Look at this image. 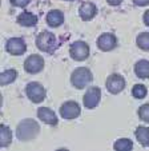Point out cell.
<instances>
[{"instance_id":"obj_27","label":"cell","mask_w":149,"mask_h":151,"mask_svg":"<svg viewBox=\"0 0 149 151\" xmlns=\"http://www.w3.org/2000/svg\"><path fill=\"white\" fill-rule=\"evenodd\" d=\"M107 1L111 4V6H118V4H121L123 0H107Z\"/></svg>"},{"instance_id":"obj_25","label":"cell","mask_w":149,"mask_h":151,"mask_svg":"<svg viewBox=\"0 0 149 151\" xmlns=\"http://www.w3.org/2000/svg\"><path fill=\"white\" fill-rule=\"evenodd\" d=\"M136 6H140V7H144V6H148L149 4V0H133Z\"/></svg>"},{"instance_id":"obj_23","label":"cell","mask_w":149,"mask_h":151,"mask_svg":"<svg viewBox=\"0 0 149 151\" xmlns=\"http://www.w3.org/2000/svg\"><path fill=\"white\" fill-rule=\"evenodd\" d=\"M138 116H140L141 120L149 123V103L143 104L140 107V110H138Z\"/></svg>"},{"instance_id":"obj_13","label":"cell","mask_w":149,"mask_h":151,"mask_svg":"<svg viewBox=\"0 0 149 151\" xmlns=\"http://www.w3.org/2000/svg\"><path fill=\"white\" fill-rule=\"evenodd\" d=\"M37 118L40 120H43L44 123L49 126H56L57 124V116L51 109L48 107H40L37 110Z\"/></svg>"},{"instance_id":"obj_6","label":"cell","mask_w":149,"mask_h":151,"mask_svg":"<svg viewBox=\"0 0 149 151\" xmlns=\"http://www.w3.org/2000/svg\"><path fill=\"white\" fill-rule=\"evenodd\" d=\"M81 112V109L77 102H73V100H69V102H65L64 104H61L60 107V115L64 119H75L77 118Z\"/></svg>"},{"instance_id":"obj_17","label":"cell","mask_w":149,"mask_h":151,"mask_svg":"<svg viewBox=\"0 0 149 151\" xmlns=\"http://www.w3.org/2000/svg\"><path fill=\"white\" fill-rule=\"evenodd\" d=\"M11 142H12L11 130H9L8 126L1 124L0 126V146H1V147H7Z\"/></svg>"},{"instance_id":"obj_3","label":"cell","mask_w":149,"mask_h":151,"mask_svg":"<svg viewBox=\"0 0 149 151\" xmlns=\"http://www.w3.org/2000/svg\"><path fill=\"white\" fill-rule=\"evenodd\" d=\"M36 46L40 51L44 52H53L57 48V39L53 34L48 31H43L36 37Z\"/></svg>"},{"instance_id":"obj_22","label":"cell","mask_w":149,"mask_h":151,"mask_svg":"<svg viewBox=\"0 0 149 151\" xmlns=\"http://www.w3.org/2000/svg\"><path fill=\"white\" fill-rule=\"evenodd\" d=\"M146 92H148V90L144 84H136L132 90V95L136 99H144L146 96Z\"/></svg>"},{"instance_id":"obj_11","label":"cell","mask_w":149,"mask_h":151,"mask_svg":"<svg viewBox=\"0 0 149 151\" xmlns=\"http://www.w3.org/2000/svg\"><path fill=\"white\" fill-rule=\"evenodd\" d=\"M97 46L101 51H112L117 46V39L113 34H103L97 39Z\"/></svg>"},{"instance_id":"obj_16","label":"cell","mask_w":149,"mask_h":151,"mask_svg":"<svg viewBox=\"0 0 149 151\" xmlns=\"http://www.w3.org/2000/svg\"><path fill=\"white\" fill-rule=\"evenodd\" d=\"M135 74L137 75V78L141 79H148L149 78V62L145 59L138 60L135 64Z\"/></svg>"},{"instance_id":"obj_26","label":"cell","mask_w":149,"mask_h":151,"mask_svg":"<svg viewBox=\"0 0 149 151\" xmlns=\"http://www.w3.org/2000/svg\"><path fill=\"white\" fill-rule=\"evenodd\" d=\"M143 20H144V23H145V26H148V27H149V11H145Z\"/></svg>"},{"instance_id":"obj_4","label":"cell","mask_w":149,"mask_h":151,"mask_svg":"<svg viewBox=\"0 0 149 151\" xmlns=\"http://www.w3.org/2000/svg\"><path fill=\"white\" fill-rule=\"evenodd\" d=\"M69 55L73 60L83 62L89 56V46L85 42H75L69 47Z\"/></svg>"},{"instance_id":"obj_8","label":"cell","mask_w":149,"mask_h":151,"mask_svg":"<svg viewBox=\"0 0 149 151\" xmlns=\"http://www.w3.org/2000/svg\"><path fill=\"white\" fill-rule=\"evenodd\" d=\"M100 98H101V90L98 87H91L87 90V92L84 94L83 102L87 109H95L96 106L100 103Z\"/></svg>"},{"instance_id":"obj_1","label":"cell","mask_w":149,"mask_h":151,"mask_svg":"<svg viewBox=\"0 0 149 151\" xmlns=\"http://www.w3.org/2000/svg\"><path fill=\"white\" fill-rule=\"evenodd\" d=\"M40 131V126L34 119H24L17 124L16 137L20 140H31L37 137Z\"/></svg>"},{"instance_id":"obj_10","label":"cell","mask_w":149,"mask_h":151,"mask_svg":"<svg viewBox=\"0 0 149 151\" xmlns=\"http://www.w3.org/2000/svg\"><path fill=\"white\" fill-rule=\"evenodd\" d=\"M6 50L11 55H16L17 56V55H23L26 52L27 46H26V42L21 37H12V39H9L7 42Z\"/></svg>"},{"instance_id":"obj_5","label":"cell","mask_w":149,"mask_h":151,"mask_svg":"<svg viewBox=\"0 0 149 151\" xmlns=\"http://www.w3.org/2000/svg\"><path fill=\"white\" fill-rule=\"evenodd\" d=\"M26 94L34 103H40L45 99L47 91H45V88L40 83L31 82V83H28L26 87Z\"/></svg>"},{"instance_id":"obj_21","label":"cell","mask_w":149,"mask_h":151,"mask_svg":"<svg viewBox=\"0 0 149 151\" xmlns=\"http://www.w3.org/2000/svg\"><path fill=\"white\" fill-rule=\"evenodd\" d=\"M137 46L144 51H149V32H143L136 39Z\"/></svg>"},{"instance_id":"obj_7","label":"cell","mask_w":149,"mask_h":151,"mask_svg":"<svg viewBox=\"0 0 149 151\" xmlns=\"http://www.w3.org/2000/svg\"><path fill=\"white\" fill-rule=\"evenodd\" d=\"M44 68V59L40 55H31L24 62V70L28 74H37Z\"/></svg>"},{"instance_id":"obj_9","label":"cell","mask_w":149,"mask_h":151,"mask_svg":"<svg viewBox=\"0 0 149 151\" xmlns=\"http://www.w3.org/2000/svg\"><path fill=\"white\" fill-rule=\"evenodd\" d=\"M105 86H107V90L111 94L116 95L124 90V87H125V79L118 74H112L111 76H108Z\"/></svg>"},{"instance_id":"obj_12","label":"cell","mask_w":149,"mask_h":151,"mask_svg":"<svg viewBox=\"0 0 149 151\" xmlns=\"http://www.w3.org/2000/svg\"><path fill=\"white\" fill-rule=\"evenodd\" d=\"M96 14H97V7H96L93 3H91V1H85V3H83L79 8L80 17H81L83 20H85V22L92 20L93 17L96 16Z\"/></svg>"},{"instance_id":"obj_18","label":"cell","mask_w":149,"mask_h":151,"mask_svg":"<svg viewBox=\"0 0 149 151\" xmlns=\"http://www.w3.org/2000/svg\"><path fill=\"white\" fill-rule=\"evenodd\" d=\"M135 135L137 138V140L144 147H148L149 146V128L148 127H137L135 131Z\"/></svg>"},{"instance_id":"obj_15","label":"cell","mask_w":149,"mask_h":151,"mask_svg":"<svg viewBox=\"0 0 149 151\" xmlns=\"http://www.w3.org/2000/svg\"><path fill=\"white\" fill-rule=\"evenodd\" d=\"M17 23L24 27H34L37 23V16H35L31 12H21L17 16Z\"/></svg>"},{"instance_id":"obj_2","label":"cell","mask_w":149,"mask_h":151,"mask_svg":"<svg viewBox=\"0 0 149 151\" xmlns=\"http://www.w3.org/2000/svg\"><path fill=\"white\" fill-rule=\"evenodd\" d=\"M93 79V75L91 72L89 68L87 67H79L71 75V82H72L73 87L81 90L84 87H87V84H89Z\"/></svg>"},{"instance_id":"obj_20","label":"cell","mask_w":149,"mask_h":151,"mask_svg":"<svg viewBox=\"0 0 149 151\" xmlns=\"http://www.w3.org/2000/svg\"><path fill=\"white\" fill-rule=\"evenodd\" d=\"M113 148L117 151H128L133 148V142L128 138H123V139H118L115 142L113 145Z\"/></svg>"},{"instance_id":"obj_28","label":"cell","mask_w":149,"mask_h":151,"mask_svg":"<svg viewBox=\"0 0 149 151\" xmlns=\"http://www.w3.org/2000/svg\"><path fill=\"white\" fill-rule=\"evenodd\" d=\"M65 1H72V0H65Z\"/></svg>"},{"instance_id":"obj_19","label":"cell","mask_w":149,"mask_h":151,"mask_svg":"<svg viewBox=\"0 0 149 151\" xmlns=\"http://www.w3.org/2000/svg\"><path fill=\"white\" fill-rule=\"evenodd\" d=\"M17 76V71L16 70H6V71L1 72L0 75V83L1 86H6V84H9L12 83Z\"/></svg>"},{"instance_id":"obj_24","label":"cell","mask_w":149,"mask_h":151,"mask_svg":"<svg viewBox=\"0 0 149 151\" xmlns=\"http://www.w3.org/2000/svg\"><path fill=\"white\" fill-rule=\"evenodd\" d=\"M29 1L31 0H11V3L16 7H26L29 4Z\"/></svg>"},{"instance_id":"obj_14","label":"cell","mask_w":149,"mask_h":151,"mask_svg":"<svg viewBox=\"0 0 149 151\" xmlns=\"http://www.w3.org/2000/svg\"><path fill=\"white\" fill-rule=\"evenodd\" d=\"M47 23L51 27H59L64 23V15L59 9H52L47 15Z\"/></svg>"}]
</instances>
